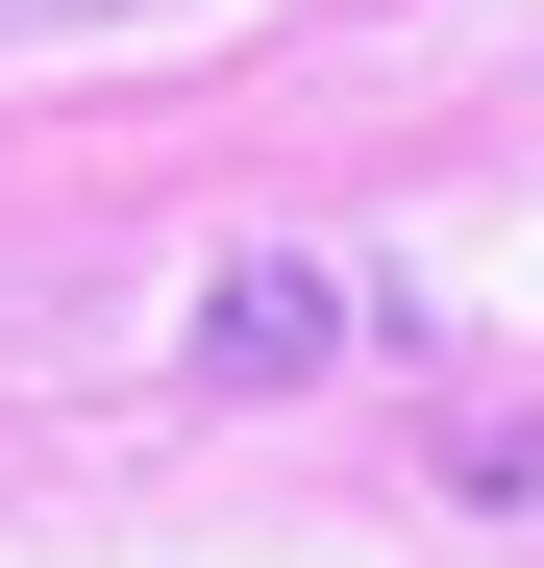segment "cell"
I'll list each match as a JSON object with an SVG mask.
<instances>
[{"label":"cell","mask_w":544,"mask_h":568,"mask_svg":"<svg viewBox=\"0 0 544 568\" xmlns=\"http://www.w3.org/2000/svg\"><path fill=\"white\" fill-rule=\"evenodd\" d=\"M199 346H223V396H298V371L346 346V297H322V272H223V322H199Z\"/></svg>","instance_id":"6da1fadb"}]
</instances>
